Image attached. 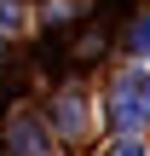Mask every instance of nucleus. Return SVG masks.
I'll use <instances>...</instances> for the list:
<instances>
[{
  "label": "nucleus",
  "instance_id": "f257e3e1",
  "mask_svg": "<svg viewBox=\"0 0 150 156\" xmlns=\"http://www.w3.org/2000/svg\"><path fill=\"white\" fill-rule=\"evenodd\" d=\"M110 127L116 133H139L150 127V69H121L110 87Z\"/></svg>",
  "mask_w": 150,
  "mask_h": 156
},
{
  "label": "nucleus",
  "instance_id": "f03ea898",
  "mask_svg": "<svg viewBox=\"0 0 150 156\" xmlns=\"http://www.w3.org/2000/svg\"><path fill=\"white\" fill-rule=\"evenodd\" d=\"M58 127H69V133L81 127V104H75V98H69V104H58Z\"/></svg>",
  "mask_w": 150,
  "mask_h": 156
},
{
  "label": "nucleus",
  "instance_id": "7ed1b4c3",
  "mask_svg": "<svg viewBox=\"0 0 150 156\" xmlns=\"http://www.w3.org/2000/svg\"><path fill=\"white\" fill-rule=\"evenodd\" d=\"M17 17H23V12H17V0H0V29H12Z\"/></svg>",
  "mask_w": 150,
  "mask_h": 156
},
{
  "label": "nucleus",
  "instance_id": "20e7f679",
  "mask_svg": "<svg viewBox=\"0 0 150 156\" xmlns=\"http://www.w3.org/2000/svg\"><path fill=\"white\" fill-rule=\"evenodd\" d=\"M133 46H139V52H150V17L139 23V29H133Z\"/></svg>",
  "mask_w": 150,
  "mask_h": 156
},
{
  "label": "nucleus",
  "instance_id": "39448f33",
  "mask_svg": "<svg viewBox=\"0 0 150 156\" xmlns=\"http://www.w3.org/2000/svg\"><path fill=\"white\" fill-rule=\"evenodd\" d=\"M110 156H145V145H133V139H121V145H116Z\"/></svg>",
  "mask_w": 150,
  "mask_h": 156
}]
</instances>
